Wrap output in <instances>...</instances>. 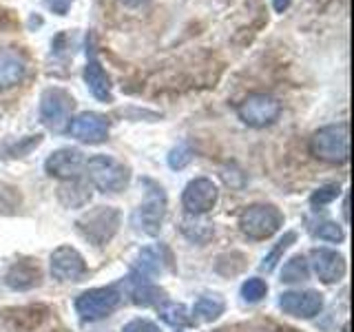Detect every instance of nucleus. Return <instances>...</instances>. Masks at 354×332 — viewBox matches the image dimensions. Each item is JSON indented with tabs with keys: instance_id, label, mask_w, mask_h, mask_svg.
I'll list each match as a JSON object with an SVG mask.
<instances>
[{
	"instance_id": "f257e3e1",
	"label": "nucleus",
	"mask_w": 354,
	"mask_h": 332,
	"mask_svg": "<svg viewBox=\"0 0 354 332\" xmlns=\"http://www.w3.org/2000/svg\"><path fill=\"white\" fill-rule=\"evenodd\" d=\"M144 188H147V199L133 210L131 213V228L138 232V235H144V237H158L160 230L164 226V219H166V193L164 188L153 182V180H142Z\"/></svg>"
},
{
	"instance_id": "f03ea898",
	"label": "nucleus",
	"mask_w": 354,
	"mask_h": 332,
	"mask_svg": "<svg viewBox=\"0 0 354 332\" xmlns=\"http://www.w3.org/2000/svg\"><path fill=\"white\" fill-rule=\"evenodd\" d=\"M310 153L326 164H346L350 160V127L348 122L321 127L310 138Z\"/></svg>"
},
{
	"instance_id": "7ed1b4c3",
	"label": "nucleus",
	"mask_w": 354,
	"mask_h": 332,
	"mask_svg": "<svg viewBox=\"0 0 354 332\" xmlns=\"http://www.w3.org/2000/svg\"><path fill=\"white\" fill-rule=\"evenodd\" d=\"M122 226V213L115 206H95L75 219L77 232L93 246L102 248L111 243Z\"/></svg>"
},
{
	"instance_id": "20e7f679",
	"label": "nucleus",
	"mask_w": 354,
	"mask_h": 332,
	"mask_svg": "<svg viewBox=\"0 0 354 332\" xmlns=\"http://www.w3.org/2000/svg\"><path fill=\"white\" fill-rule=\"evenodd\" d=\"M88 182L102 193H122L131 182V169L111 155H93L84 164Z\"/></svg>"
},
{
	"instance_id": "39448f33",
	"label": "nucleus",
	"mask_w": 354,
	"mask_h": 332,
	"mask_svg": "<svg viewBox=\"0 0 354 332\" xmlns=\"http://www.w3.org/2000/svg\"><path fill=\"white\" fill-rule=\"evenodd\" d=\"M283 213L274 204H250L239 215V230L252 241H266L281 230Z\"/></svg>"
},
{
	"instance_id": "423d86ee",
	"label": "nucleus",
	"mask_w": 354,
	"mask_h": 332,
	"mask_svg": "<svg viewBox=\"0 0 354 332\" xmlns=\"http://www.w3.org/2000/svg\"><path fill=\"white\" fill-rule=\"evenodd\" d=\"M122 304V290L118 286H102V288H88V290L80 293L75 299V313L82 321H93L106 319L113 315Z\"/></svg>"
},
{
	"instance_id": "0eeeda50",
	"label": "nucleus",
	"mask_w": 354,
	"mask_h": 332,
	"mask_svg": "<svg viewBox=\"0 0 354 332\" xmlns=\"http://www.w3.org/2000/svg\"><path fill=\"white\" fill-rule=\"evenodd\" d=\"M73 107H75V100L66 89H60V86L44 89L40 95V109H38L40 122L49 131L60 133L66 129V124H69Z\"/></svg>"
},
{
	"instance_id": "6e6552de",
	"label": "nucleus",
	"mask_w": 354,
	"mask_h": 332,
	"mask_svg": "<svg viewBox=\"0 0 354 332\" xmlns=\"http://www.w3.org/2000/svg\"><path fill=\"white\" fill-rule=\"evenodd\" d=\"M237 116L243 124L252 129H266L281 116V102L268 93H252L237 107Z\"/></svg>"
},
{
	"instance_id": "1a4fd4ad",
	"label": "nucleus",
	"mask_w": 354,
	"mask_h": 332,
	"mask_svg": "<svg viewBox=\"0 0 354 332\" xmlns=\"http://www.w3.org/2000/svg\"><path fill=\"white\" fill-rule=\"evenodd\" d=\"M219 199V188L208 177H195L186 186L182 193V206L186 215H208L215 208Z\"/></svg>"
},
{
	"instance_id": "9d476101",
	"label": "nucleus",
	"mask_w": 354,
	"mask_h": 332,
	"mask_svg": "<svg viewBox=\"0 0 354 332\" xmlns=\"http://www.w3.org/2000/svg\"><path fill=\"white\" fill-rule=\"evenodd\" d=\"M49 270L55 282H82L88 273L82 252L69 243H62L51 252Z\"/></svg>"
},
{
	"instance_id": "9b49d317",
	"label": "nucleus",
	"mask_w": 354,
	"mask_h": 332,
	"mask_svg": "<svg viewBox=\"0 0 354 332\" xmlns=\"http://www.w3.org/2000/svg\"><path fill=\"white\" fill-rule=\"evenodd\" d=\"M277 304L283 310V315L295 319H315L324 310L326 299L319 290H288L279 295Z\"/></svg>"
},
{
	"instance_id": "f8f14e48",
	"label": "nucleus",
	"mask_w": 354,
	"mask_h": 332,
	"mask_svg": "<svg viewBox=\"0 0 354 332\" xmlns=\"http://www.w3.org/2000/svg\"><path fill=\"white\" fill-rule=\"evenodd\" d=\"M49 317V308L42 304L14 306L0 310V324L11 332H33Z\"/></svg>"
},
{
	"instance_id": "ddd939ff",
	"label": "nucleus",
	"mask_w": 354,
	"mask_h": 332,
	"mask_svg": "<svg viewBox=\"0 0 354 332\" xmlns=\"http://www.w3.org/2000/svg\"><path fill=\"white\" fill-rule=\"evenodd\" d=\"M109 118L102 113H95V111H84V113L75 116L66 124L69 136L84 144H102L109 138Z\"/></svg>"
},
{
	"instance_id": "4468645a",
	"label": "nucleus",
	"mask_w": 354,
	"mask_h": 332,
	"mask_svg": "<svg viewBox=\"0 0 354 332\" xmlns=\"http://www.w3.org/2000/svg\"><path fill=\"white\" fill-rule=\"evenodd\" d=\"M84 153L80 149H71V147H62L58 151L49 153V158L44 160V171L49 177L55 180H75L80 177L84 171Z\"/></svg>"
},
{
	"instance_id": "2eb2a0df",
	"label": "nucleus",
	"mask_w": 354,
	"mask_h": 332,
	"mask_svg": "<svg viewBox=\"0 0 354 332\" xmlns=\"http://www.w3.org/2000/svg\"><path fill=\"white\" fill-rule=\"evenodd\" d=\"M308 264L319 277V282H324L328 286L339 284L346 277V257L335 248H324V246L313 248L310 250Z\"/></svg>"
},
{
	"instance_id": "dca6fc26",
	"label": "nucleus",
	"mask_w": 354,
	"mask_h": 332,
	"mask_svg": "<svg viewBox=\"0 0 354 332\" xmlns=\"http://www.w3.org/2000/svg\"><path fill=\"white\" fill-rule=\"evenodd\" d=\"M42 284V268L38 259L20 257L9 266L5 273V286L16 293H27Z\"/></svg>"
},
{
	"instance_id": "f3484780",
	"label": "nucleus",
	"mask_w": 354,
	"mask_h": 332,
	"mask_svg": "<svg viewBox=\"0 0 354 332\" xmlns=\"http://www.w3.org/2000/svg\"><path fill=\"white\" fill-rule=\"evenodd\" d=\"M127 284H129V297L136 306L149 308V306H160L166 302V293L158 284H153V279H149V277L131 273L127 277Z\"/></svg>"
},
{
	"instance_id": "a211bd4d",
	"label": "nucleus",
	"mask_w": 354,
	"mask_h": 332,
	"mask_svg": "<svg viewBox=\"0 0 354 332\" xmlns=\"http://www.w3.org/2000/svg\"><path fill=\"white\" fill-rule=\"evenodd\" d=\"M27 58L18 49H0V91L20 84L27 75Z\"/></svg>"
},
{
	"instance_id": "6ab92c4d",
	"label": "nucleus",
	"mask_w": 354,
	"mask_h": 332,
	"mask_svg": "<svg viewBox=\"0 0 354 332\" xmlns=\"http://www.w3.org/2000/svg\"><path fill=\"white\" fill-rule=\"evenodd\" d=\"M82 77H84V84L86 89L91 91V95L100 102H111L113 100V86H111V77L109 73L102 69V64H100L95 58H88L84 71H82Z\"/></svg>"
},
{
	"instance_id": "aec40b11",
	"label": "nucleus",
	"mask_w": 354,
	"mask_h": 332,
	"mask_svg": "<svg viewBox=\"0 0 354 332\" xmlns=\"http://www.w3.org/2000/svg\"><path fill=\"white\" fill-rule=\"evenodd\" d=\"M164 255H166V250L164 248H158V246L142 248L138 252V257H136V266H133V273H138L142 277H149V279L162 275L166 270V264H169V259H164Z\"/></svg>"
},
{
	"instance_id": "412c9836",
	"label": "nucleus",
	"mask_w": 354,
	"mask_h": 332,
	"mask_svg": "<svg viewBox=\"0 0 354 332\" xmlns=\"http://www.w3.org/2000/svg\"><path fill=\"white\" fill-rule=\"evenodd\" d=\"M224 310H226L224 297L204 295L195 302V306L191 310V317H193V321H199V324H213V321H217L221 315H224Z\"/></svg>"
},
{
	"instance_id": "4be33fe9",
	"label": "nucleus",
	"mask_w": 354,
	"mask_h": 332,
	"mask_svg": "<svg viewBox=\"0 0 354 332\" xmlns=\"http://www.w3.org/2000/svg\"><path fill=\"white\" fill-rule=\"evenodd\" d=\"M58 199L64 208H82L88 199H91V186L80 182V177H75V180H66L58 188Z\"/></svg>"
},
{
	"instance_id": "5701e85b",
	"label": "nucleus",
	"mask_w": 354,
	"mask_h": 332,
	"mask_svg": "<svg viewBox=\"0 0 354 332\" xmlns=\"http://www.w3.org/2000/svg\"><path fill=\"white\" fill-rule=\"evenodd\" d=\"M158 313H160V319L164 321V324H169L175 330H182V328H188V326L195 324L193 317H191V310H188L184 304L164 302L158 306Z\"/></svg>"
},
{
	"instance_id": "b1692460",
	"label": "nucleus",
	"mask_w": 354,
	"mask_h": 332,
	"mask_svg": "<svg viewBox=\"0 0 354 332\" xmlns=\"http://www.w3.org/2000/svg\"><path fill=\"white\" fill-rule=\"evenodd\" d=\"M182 232L191 239V241H197V243H204L213 237V224L204 219V215H184L182 219Z\"/></svg>"
},
{
	"instance_id": "393cba45",
	"label": "nucleus",
	"mask_w": 354,
	"mask_h": 332,
	"mask_svg": "<svg viewBox=\"0 0 354 332\" xmlns=\"http://www.w3.org/2000/svg\"><path fill=\"white\" fill-rule=\"evenodd\" d=\"M310 279V264L304 255H295L281 268V282L283 284H301Z\"/></svg>"
},
{
	"instance_id": "a878e982",
	"label": "nucleus",
	"mask_w": 354,
	"mask_h": 332,
	"mask_svg": "<svg viewBox=\"0 0 354 332\" xmlns=\"http://www.w3.org/2000/svg\"><path fill=\"white\" fill-rule=\"evenodd\" d=\"M40 144H42V133L7 142L0 147V158H25V155H29L33 149H38Z\"/></svg>"
},
{
	"instance_id": "bb28decb",
	"label": "nucleus",
	"mask_w": 354,
	"mask_h": 332,
	"mask_svg": "<svg viewBox=\"0 0 354 332\" xmlns=\"http://www.w3.org/2000/svg\"><path fill=\"white\" fill-rule=\"evenodd\" d=\"M295 241H297V232H295V230H288V232H283V237H281L279 241H277L274 246H272V250H270V252L263 257V261H261L259 268H261L263 273H272V270L277 268V264L281 261L283 252H286L288 248H290Z\"/></svg>"
},
{
	"instance_id": "cd10ccee",
	"label": "nucleus",
	"mask_w": 354,
	"mask_h": 332,
	"mask_svg": "<svg viewBox=\"0 0 354 332\" xmlns=\"http://www.w3.org/2000/svg\"><path fill=\"white\" fill-rule=\"evenodd\" d=\"M310 235H313L315 239L328 241V243H341L343 239H346V232H343V228L332 219L315 221V224L310 226Z\"/></svg>"
},
{
	"instance_id": "c85d7f7f",
	"label": "nucleus",
	"mask_w": 354,
	"mask_h": 332,
	"mask_svg": "<svg viewBox=\"0 0 354 332\" xmlns=\"http://www.w3.org/2000/svg\"><path fill=\"white\" fill-rule=\"evenodd\" d=\"M266 295H268V284L261 277H250L241 284V299L246 304H259Z\"/></svg>"
},
{
	"instance_id": "c756f323",
	"label": "nucleus",
	"mask_w": 354,
	"mask_h": 332,
	"mask_svg": "<svg viewBox=\"0 0 354 332\" xmlns=\"http://www.w3.org/2000/svg\"><path fill=\"white\" fill-rule=\"evenodd\" d=\"M339 195H341V186L339 184H324V186H319L313 195H310V206H313V210H321L324 206L335 202Z\"/></svg>"
},
{
	"instance_id": "7c9ffc66",
	"label": "nucleus",
	"mask_w": 354,
	"mask_h": 332,
	"mask_svg": "<svg viewBox=\"0 0 354 332\" xmlns=\"http://www.w3.org/2000/svg\"><path fill=\"white\" fill-rule=\"evenodd\" d=\"M193 149L188 147L186 142H182V144H177V147H173L171 149V153H169V166L173 171H182V169H186L188 164L193 162Z\"/></svg>"
},
{
	"instance_id": "2f4dec72",
	"label": "nucleus",
	"mask_w": 354,
	"mask_h": 332,
	"mask_svg": "<svg viewBox=\"0 0 354 332\" xmlns=\"http://www.w3.org/2000/svg\"><path fill=\"white\" fill-rule=\"evenodd\" d=\"M122 332H160V326L151 319H133L122 328Z\"/></svg>"
},
{
	"instance_id": "473e14b6",
	"label": "nucleus",
	"mask_w": 354,
	"mask_h": 332,
	"mask_svg": "<svg viewBox=\"0 0 354 332\" xmlns=\"http://www.w3.org/2000/svg\"><path fill=\"white\" fill-rule=\"evenodd\" d=\"M73 3H75V0H44L47 9L53 11L55 16H66V11L71 9Z\"/></svg>"
},
{
	"instance_id": "72a5a7b5",
	"label": "nucleus",
	"mask_w": 354,
	"mask_h": 332,
	"mask_svg": "<svg viewBox=\"0 0 354 332\" xmlns=\"http://www.w3.org/2000/svg\"><path fill=\"white\" fill-rule=\"evenodd\" d=\"M290 3L292 0H272V7H274L277 14H283V11L290 7Z\"/></svg>"
},
{
	"instance_id": "f704fd0d",
	"label": "nucleus",
	"mask_w": 354,
	"mask_h": 332,
	"mask_svg": "<svg viewBox=\"0 0 354 332\" xmlns=\"http://www.w3.org/2000/svg\"><path fill=\"white\" fill-rule=\"evenodd\" d=\"M122 5H127V7H142V5H147L151 3V0H120Z\"/></svg>"
},
{
	"instance_id": "c9c22d12",
	"label": "nucleus",
	"mask_w": 354,
	"mask_h": 332,
	"mask_svg": "<svg viewBox=\"0 0 354 332\" xmlns=\"http://www.w3.org/2000/svg\"><path fill=\"white\" fill-rule=\"evenodd\" d=\"M348 208H350V204H348V197H346V202H343V217H346V221L350 219V215H348Z\"/></svg>"
},
{
	"instance_id": "e433bc0d",
	"label": "nucleus",
	"mask_w": 354,
	"mask_h": 332,
	"mask_svg": "<svg viewBox=\"0 0 354 332\" xmlns=\"http://www.w3.org/2000/svg\"><path fill=\"white\" fill-rule=\"evenodd\" d=\"M277 332H297V330H292V328H281V330H277Z\"/></svg>"
},
{
	"instance_id": "4c0bfd02",
	"label": "nucleus",
	"mask_w": 354,
	"mask_h": 332,
	"mask_svg": "<svg viewBox=\"0 0 354 332\" xmlns=\"http://www.w3.org/2000/svg\"><path fill=\"white\" fill-rule=\"evenodd\" d=\"M177 332H182V330H177Z\"/></svg>"
}]
</instances>
